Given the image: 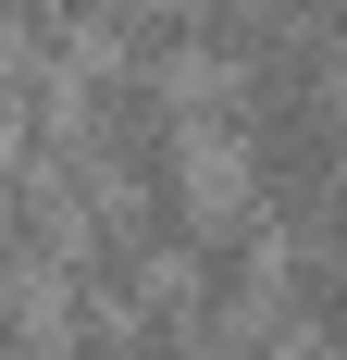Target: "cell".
<instances>
[{"mask_svg":"<svg viewBox=\"0 0 347 360\" xmlns=\"http://www.w3.org/2000/svg\"><path fill=\"white\" fill-rule=\"evenodd\" d=\"M74 149L100 162L112 186H162L199 162V75H162V63H124V50H87L74 63Z\"/></svg>","mask_w":347,"mask_h":360,"instance_id":"6da1fadb","label":"cell"}]
</instances>
